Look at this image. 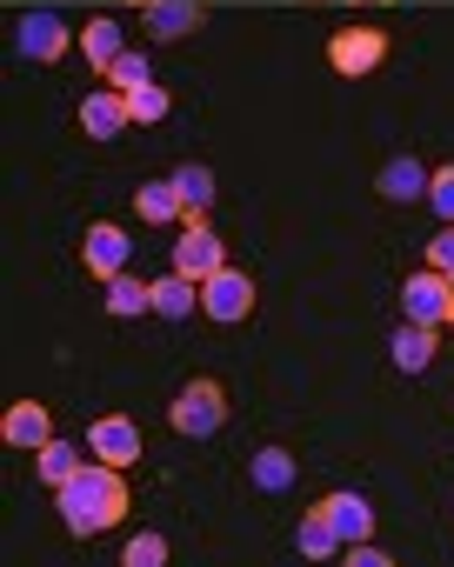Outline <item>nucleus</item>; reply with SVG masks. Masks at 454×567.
<instances>
[{
	"label": "nucleus",
	"instance_id": "f8f14e48",
	"mask_svg": "<svg viewBox=\"0 0 454 567\" xmlns=\"http://www.w3.org/2000/svg\"><path fill=\"white\" fill-rule=\"evenodd\" d=\"M321 514H328V527L341 534V547L374 534V507H368L361 494H348V487H341V494H328V501H321Z\"/></svg>",
	"mask_w": 454,
	"mask_h": 567
},
{
	"label": "nucleus",
	"instance_id": "cd10ccee",
	"mask_svg": "<svg viewBox=\"0 0 454 567\" xmlns=\"http://www.w3.org/2000/svg\"><path fill=\"white\" fill-rule=\"evenodd\" d=\"M427 267H441V274H454V220L427 240Z\"/></svg>",
	"mask_w": 454,
	"mask_h": 567
},
{
	"label": "nucleus",
	"instance_id": "f3484780",
	"mask_svg": "<svg viewBox=\"0 0 454 567\" xmlns=\"http://www.w3.org/2000/svg\"><path fill=\"white\" fill-rule=\"evenodd\" d=\"M101 288H107V315H114V321H141V315H154V280L114 274V280H101Z\"/></svg>",
	"mask_w": 454,
	"mask_h": 567
},
{
	"label": "nucleus",
	"instance_id": "aec40b11",
	"mask_svg": "<svg viewBox=\"0 0 454 567\" xmlns=\"http://www.w3.org/2000/svg\"><path fill=\"white\" fill-rule=\"evenodd\" d=\"M295 481H301V467H295L288 447H261V454H255V487H261V494H288Z\"/></svg>",
	"mask_w": 454,
	"mask_h": 567
},
{
	"label": "nucleus",
	"instance_id": "f257e3e1",
	"mask_svg": "<svg viewBox=\"0 0 454 567\" xmlns=\"http://www.w3.org/2000/svg\"><path fill=\"white\" fill-rule=\"evenodd\" d=\"M54 501H61V520H68L74 534H107V527L127 520V481H121V467H107V461H94V467H81L68 487H54Z\"/></svg>",
	"mask_w": 454,
	"mask_h": 567
},
{
	"label": "nucleus",
	"instance_id": "6e6552de",
	"mask_svg": "<svg viewBox=\"0 0 454 567\" xmlns=\"http://www.w3.org/2000/svg\"><path fill=\"white\" fill-rule=\"evenodd\" d=\"M81 260H87V274H101V280L127 274V260H134V240H127V227H114V220H94V227H87V240H81Z\"/></svg>",
	"mask_w": 454,
	"mask_h": 567
},
{
	"label": "nucleus",
	"instance_id": "b1692460",
	"mask_svg": "<svg viewBox=\"0 0 454 567\" xmlns=\"http://www.w3.org/2000/svg\"><path fill=\"white\" fill-rule=\"evenodd\" d=\"M134 207H141V220H180V194H174V181H147L141 194H134Z\"/></svg>",
	"mask_w": 454,
	"mask_h": 567
},
{
	"label": "nucleus",
	"instance_id": "7ed1b4c3",
	"mask_svg": "<svg viewBox=\"0 0 454 567\" xmlns=\"http://www.w3.org/2000/svg\"><path fill=\"white\" fill-rule=\"evenodd\" d=\"M200 315L220 321V328H241V321L255 315V280H248L241 267H214V274L200 280Z\"/></svg>",
	"mask_w": 454,
	"mask_h": 567
},
{
	"label": "nucleus",
	"instance_id": "2f4dec72",
	"mask_svg": "<svg viewBox=\"0 0 454 567\" xmlns=\"http://www.w3.org/2000/svg\"><path fill=\"white\" fill-rule=\"evenodd\" d=\"M447 328H454V315H447Z\"/></svg>",
	"mask_w": 454,
	"mask_h": 567
},
{
	"label": "nucleus",
	"instance_id": "4be33fe9",
	"mask_svg": "<svg viewBox=\"0 0 454 567\" xmlns=\"http://www.w3.org/2000/svg\"><path fill=\"white\" fill-rule=\"evenodd\" d=\"M101 74H107V87H121V94H134V87H147V81H154V61H147L141 48H121V54H114V61H107Z\"/></svg>",
	"mask_w": 454,
	"mask_h": 567
},
{
	"label": "nucleus",
	"instance_id": "dca6fc26",
	"mask_svg": "<svg viewBox=\"0 0 454 567\" xmlns=\"http://www.w3.org/2000/svg\"><path fill=\"white\" fill-rule=\"evenodd\" d=\"M434 341H441V328L401 321V328H394V341H388V354H394V368H401V374H421V368L434 361Z\"/></svg>",
	"mask_w": 454,
	"mask_h": 567
},
{
	"label": "nucleus",
	"instance_id": "39448f33",
	"mask_svg": "<svg viewBox=\"0 0 454 567\" xmlns=\"http://www.w3.org/2000/svg\"><path fill=\"white\" fill-rule=\"evenodd\" d=\"M388 61V34L381 28H341L334 41H328V68L341 74V81H361V74H374Z\"/></svg>",
	"mask_w": 454,
	"mask_h": 567
},
{
	"label": "nucleus",
	"instance_id": "a878e982",
	"mask_svg": "<svg viewBox=\"0 0 454 567\" xmlns=\"http://www.w3.org/2000/svg\"><path fill=\"white\" fill-rule=\"evenodd\" d=\"M427 207H434L441 220H454V161H447V167H427Z\"/></svg>",
	"mask_w": 454,
	"mask_h": 567
},
{
	"label": "nucleus",
	"instance_id": "bb28decb",
	"mask_svg": "<svg viewBox=\"0 0 454 567\" xmlns=\"http://www.w3.org/2000/svg\"><path fill=\"white\" fill-rule=\"evenodd\" d=\"M121 560H127V567H161V560H167V540H161V534H134V540L121 547Z\"/></svg>",
	"mask_w": 454,
	"mask_h": 567
},
{
	"label": "nucleus",
	"instance_id": "2eb2a0df",
	"mask_svg": "<svg viewBox=\"0 0 454 567\" xmlns=\"http://www.w3.org/2000/svg\"><path fill=\"white\" fill-rule=\"evenodd\" d=\"M374 187H381V200H427V167H421L414 154H394V161L374 174Z\"/></svg>",
	"mask_w": 454,
	"mask_h": 567
},
{
	"label": "nucleus",
	"instance_id": "0eeeda50",
	"mask_svg": "<svg viewBox=\"0 0 454 567\" xmlns=\"http://www.w3.org/2000/svg\"><path fill=\"white\" fill-rule=\"evenodd\" d=\"M21 54L28 61H41V68H54V61H68V48H74V34H68V21L61 14H48V8H34V14H21Z\"/></svg>",
	"mask_w": 454,
	"mask_h": 567
},
{
	"label": "nucleus",
	"instance_id": "412c9836",
	"mask_svg": "<svg viewBox=\"0 0 454 567\" xmlns=\"http://www.w3.org/2000/svg\"><path fill=\"white\" fill-rule=\"evenodd\" d=\"M121 48H127L121 21H87V28H81V61H87V68H107Z\"/></svg>",
	"mask_w": 454,
	"mask_h": 567
},
{
	"label": "nucleus",
	"instance_id": "20e7f679",
	"mask_svg": "<svg viewBox=\"0 0 454 567\" xmlns=\"http://www.w3.org/2000/svg\"><path fill=\"white\" fill-rule=\"evenodd\" d=\"M401 315L421 321V328H447V315H454V274H441V267L407 274L401 280Z\"/></svg>",
	"mask_w": 454,
	"mask_h": 567
},
{
	"label": "nucleus",
	"instance_id": "9d476101",
	"mask_svg": "<svg viewBox=\"0 0 454 567\" xmlns=\"http://www.w3.org/2000/svg\"><path fill=\"white\" fill-rule=\"evenodd\" d=\"M0 441H8V447H28V454H41V447L54 441V414H48L41 401H14V408H8V421H0Z\"/></svg>",
	"mask_w": 454,
	"mask_h": 567
},
{
	"label": "nucleus",
	"instance_id": "9b49d317",
	"mask_svg": "<svg viewBox=\"0 0 454 567\" xmlns=\"http://www.w3.org/2000/svg\"><path fill=\"white\" fill-rule=\"evenodd\" d=\"M121 127H134V114H127V94H121V87H101V94H87V101H81V134H87V141H114Z\"/></svg>",
	"mask_w": 454,
	"mask_h": 567
},
{
	"label": "nucleus",
	"instance_id": "393cba45",
	"mask_svg": "<svg viewBox=\"0 0 454 567\" xmlns=\"http://www.w3.org/2000/svg\"><path fill=\"white\" fill-rule=\"evenodd\" d=\"M301 554H308V560H334V554H341V534L328 527V514H321V507H314V514H301Z\"/></svg>",
	"mask_w": 454,
	"mask_h": 567
},
{
	"label": "nucleus",
	"instance_id": "423d86ee",
	"mask_svg": "<svg viewBox=\"0 0 454 567\" xmlns=\"http://www.w3.org/2000/svg\"><path fill=\"white\" fill-rule=\"evenodd\" d=\"M174 267L194 274V280H207L214 267H227V247H220V234H214L200 214H187V227L174 234Z\"/></svg>",
	"mask_w": 454,
	"mask_h": 567
},
{
	"label": "nucleus",
	"instance_id": "6ab92c4d",
	"mask_svg": "<svg viewBox=\"0 0 454 567\" xmlns=\"http://www.w3.org/2000/svg\"><path fill=\"white\" fill-rule=\"evenodd\" d=\"M34 467H41V481H48V487H68L87 461H81V447H74V441H61V434H54V441L34 454Z\"/></svg>",
	"mask_w": 454,
	"mask_h": 567
},
{
	"label": "nucleus",
	"instance_id": "c85d7f7f",
	"mask_svg": "<svg viewBox=\"0 0 454 567\" xmlns=\"http://www.w3.org/2000/svg\"><path fill=\"white\" fill-rule=\"evenodd\" d=\"M341 554H348V567H388V554H381L374 540H348Z\"/></svg>",
	"mask_w": 454,
	"mask_h": 567
},
{
	"label": "nucleus",
	"instance_id": "a211bd4d",
	"mask_svg": "<svg viewBox=\"0 0 454 567\" xmlns=\"http://www.w3.org/2000/svg\"><path fill=\"white\" fill-rule=\"evenodd\" d=\"M167 181H174V194H180V220H187V214H207V200H214V167L187 161V167H174Z\"/></svg>",
	"mask_w": 454,
	"mask_h": 567
},
{
	"label": "nucleus",
	"instance_id": "c756f323",
	"mask_svg": "<svg viewBox=\"0 0 454 567\" xmlns=\"http://www.w3.org/2000/svg\"><path fill=\"white\" fill-rule=\"evenodd\" d=\"M348 8H394V0H348Z\"/></svg>",
	"mask_w": 454,
	"mask_h": 567
},
{
	"label": "nucleus",
	"instance_id": "7c9ffc66",
	"mask_svg": "<svg viewBox=\"0 0 454 567\" xmlns=\"http://www.w3.org/2000/svg\"><path fill=\"white\" fill-rule=\"evenodd\" d=\"M127 8H141V14H154V8H161V0H127Z\"/></svg>",
	"mask_w": 454,
	"mask_h": 567
},
{
	"label": "nucleus",
	"instance_id": "1a4fd4ad",
	"mask_svg": "<svg viewBox=\"0 0 454 567\" xmlns=\"http://www.w3.org/2000/svg\"><path fill=\"white\" fill-rule=\"evenodd\" d=\"M87 447H94V461H107V467H134V461H141V427H134L127 414H101V421L87 427Z\"/></svg>",
	"mask_w": 454,
	"mask_h": 567
},
{
	"label": "nucleus",
	"instance_id": "ddd939ff",
	"mask_svg": "<svg viewBox=\"0 0 454 567\" xmlns=\"http://www.w3.org/2000/svg\"><path fill=\"white\" fill-rule=\"evenodd\" d=\"M147 21V34L154 41H187V34H200L207 28V8H194V0H161L154 14H141Z\"/></svg>",
	"mask_w": 454,
	"mask_h": 567
},
{
	"label": "nucleus",
	"instance_id": "5701e85b",
	"mask_svg": "<svg viewBox=\"0 0 454 567\" xmlns=\"http://www.w3.org/2000/svg\"><path fill=\"white\" fill-rule=\"evenodd\" d=\"M127 114H134V127H154V121H167V114H174V94H167L161 81H147V87H134V94H127Z\"/></svg>",
	"mask_w": 454,
	"mask_h": 567
},
{
	"label": "nucleus",
	"instance_id": "4468645a",
	"mask_svg": "<svg viewBox=\"0 0 454 567\" xmlns=\"http://www.w3.org/2000/svg\"><path fill=\"white\" fill-rule=\"evenodd\" d=\"M194 308H200V280H194V274L174 267V274L154 280V315H161V321H187Z\"/></svg>",
	"mask_w": 454,
	"mask_h": 567
},
{
	"label": "nucleus",
	"instance_id": "f03ea898",
	"mask_svg": "<svg viewBox=\"0 0 454 567\" xmlns=\"http://www.w3.org/2000/svg\"><path fill=\"white\" fill-rule=\"evenodd\" d=\"M167 421H174V434H187V441H214L220 421H227V394H220V381H187V388L174 394Z\"/></svg>",
	"mask_w": 454,
	"mask_h": 567
}]
</instances>
